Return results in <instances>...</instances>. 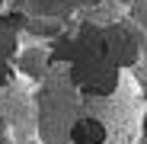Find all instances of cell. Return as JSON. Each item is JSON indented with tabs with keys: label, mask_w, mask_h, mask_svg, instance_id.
<instances>
[{
	"label": "cell",
	"mask_w": 147,
	"mask_h": 144,
	"mask_svg": "<svg viewBox=\"0 0 147 144\" xmlns=\"http://www.w3.org/2000/svg\"><path fill=\"white\" fill-rule=\"evenodd\" d=\"M42 144H138L147 125V106L138 74L112 87H80L61 64L35 87Z\"/></svg>",
	"instance_id": "1"
},
{
	"label": "cell",
	"mask_w": 147,
	"mask_h": 144,
	"mask_svg": "<svg viewBox=\"0 0 147 144\" xmlns=\"http://www.w3.org/2000/svg\"><path fill=\"white\" fill-rule=\"evenodd\" d=\"M48 48L51 64H61L80 87H112L144 64L141 32L128 7H106L67 22Z\"/></svg>",
	"instance_id": "2"
},
{
	"label": "cell",
	"mask_w": 147,
	"mask_h": 144,
	"mask_svg": "<svg viewBox=\"0 0 147 144\" xmlns=\"http://www.w3.org/2000/svg\"><path fill=\"white\" fill-rule=\"evenodd\" d=\"M0 144H42L35 87H29L13 67L0 70Z\"/></svg>",
	"instance_id": "3"
},
{
	"label": "cell",
	"mask_w": 147,
	"mask_h": 144,
	"mask_svg": "<svg viewBox=\"0 0 147 144\" xmlns=\"http://www.w3.org/2000/svg\"><path fill=\"white\" fill-rule=\"evenodd\" d=\"M106 7H128V0H10L7 3V10H19L22 16L51 19V22H64V26Z\"/></svg>",
	"instance_id": "4"
},
{
	"label": "cell",
	"mask_w": 147,
	"mask_h": 144,
	"mask_svg": "<svg viewBox=\"0 0 147 144\" xmlns=\"http://www.w3.org/2000/svg\"><path fill=\"white\" fill-rule=\"evenodd\" d=\"M13 70L26 80L29 87H38L45 77H48V70H51V48H48L45 42H26L22 45V51L13 64Z\"/></svg>",
	"instance_id": "5"
},
{
	"label": "cell",
	"mask_w": 147,
	"mask_h": 144,
	"mask_svg": "<svg viewBox=\"0 0 147 144\" xmlns=\"http://www.w3.org/2000/svg\"><path fill=\"white\" fill-rule=\"evenodd\" d=\"M128 16L134 19V26L141 32V48H144V64L147 67V0H128Z\"/></svg>",
	"instance_id": "6"
},
{
	"label": "cell",
	"mask_w": 147,
	"mask_h": 144,
	"mask_svg": "<svg viewBox=\"0 0 147 144\" xmlns=\"http://www.w3.org/2000/svg\"><path fill=\"white\" fill-rule=\"evenodd\" d=\"M0 3H3V10H7V3H10V0H0Z\"/></svg>",
	"instance_id": "7"
},
{
	"label": "cell",
	"mask_w": 147,
	"mask_h": 144,
	"mask_svg": "<svg viewBox=\"0 0 147 144\" xmlns=\"http://www.w3.org/2000/svg\"><path fill=\"white\" fill-rule=\"evenodd\" d=\"M138 144H147V138H141V141H138Z\"/></svg>",
	"instance_id": "8"
},
{
	"label": "cell",
	"mask_w": 147,
	"mask_h": 144,
	"mask_svg": "<svg viewBox=\"0 0 147 144\" xmlns=\"http://www.w3.org/2000/svg\"><path fill=\"white\" fill-rule=\"evenodd\" d=\"M144 138H147V125H144Z\"/></svg>",
	"instance_id": "9"
}]
</instances>
